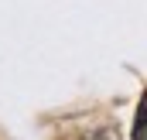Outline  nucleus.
<instances>
[]
</instances>
